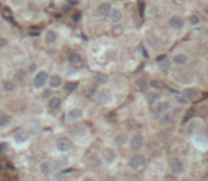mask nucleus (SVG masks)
I'll return each mask as SVG.
<instances>
[{"label":"nucleus","mask_w":208,"mask_h":181,"mask_svg":"<svg viewBox=\"0 0 208 181\" xmlns=\"http://www.w3.org/2000/svg\"><path fill=\"white\" fill-rule=\"evenodd\" d=\"M95 98H96L98 104L106 105V104H109V102H112L113 95H112V90L111 89H99L96 93H95Z\"/></svg>","instance_id":"1"},{"label":"nucleus","mask_w":208,"mask_h":181,"mask_svg":"<svg viewBox=\"0 0 208 181\" xmlns=\"http://www.w3.org/2000/svg\"><path fill=\"white\" fill-rule=\"evenodd\" d=\"M171 109V105H170L169 101H162V102H156L154 108H153V116L154 117H159L162 116L163 113H166L167 110Z\"/></svg>","instance_id":"2"},{"label":"nucleus","mask_w":208,"mask_h":181,"mask_svg":"<svg viewBox=\"0 0 208 181\" xmlns=\"http://www.w3.org/2000/svg\"><path fill=\"white\" fill-rule=\"evenodd\" d=\"M55 147L59 151H70L72 149V142L68 137H59L58 140L55 142Z\"/></svg>","instance_id":"3"},{"label":"nucleus","mask_w":208,"mask_h":181,"mask_svg":"<svg viewBox=\"0 0 208 181\" xmlns=\"http://www.w3.org/2000/svg\"><path fill=\"white\" fill-rule=\"evenodd\" d=\"M174 119H176L174 113L171 110H167L166 113H163L162 116L159 117V123H160V126H163V127L164 126H170V125H173Z\"/></svg>","instance_id":"4"},{"label":"nucleus","mask_w":208,"mask_h":181,"mask_svg":"<svg viewBox=\"0 0 208 181\" xmlns=\"http://www.w3.org/2000/svg\"><path fill=\"white\" fill-rule=\"evenodd\" d=\"M47 79H48V74L46 71H40L36 74V77L33 79V84L36 88H41V86H44L47 82Z\"/></svg>","instance_id":"5"},{"label":"nucleus","mask_w":208,"mask_h":181,"mask_svg":"<svg viewBox=\"0 0 208 181\" xmlns=\"http://www.w3.org/2000/svg\"><path fill=\"white\" fill-rule=\"evenodd\" d=\"M143 144H144L143 136L136 135L130 139V150H132V151H139V150L143 147Z\"/></svg>","instance_id":"6"},{"label":"nucleus","mask_w":208,"mask_h":181,"mask_svg":"<svg viewBox=\"0 0 208 181\" xmlns=\"http://www.w3.org/2000/svg\"><path fill=\"white\" fill-rule=\"evenodd\" d=\"M144 164H146V159H144V156H140V154L133 156L129 160V166L132 168H140L143 167Z\"/></svg>","instance_id":"7"},{"label":"nucleus","mask_w":208,"mask_h":181,"mask_svg":"<svg viewBox=\"0 0 208 181\" xmlns=\"http://www.w3.org/2000/svg\"><path fill=\"white\" fill-rule=\"evenodd\" d=\"M169 26H170V28H173V30H181L183 27H184V21H183V19L178 17V16H171L169 19Z\"/></svg>","instance_id":"8"},{"label":"nucleus","mask_w":208,"mask_h":181,"mask_svg":"<svg viewBox=\"0 0 208 181\" xmlns=\"http://www.w3.org/2000/svg\"><path fill=\"white\" fill-rule=\"evenodd\" d=\"M40 170H41V173L44 175H50L54 173V170H55V166H54V163L50 161V160H46V161H43L40 164Z\"/></svg>","instance_id":"9"},{"label":"nucleus","mask_w":208,"mask_h":181,"mask_svg":"<svg viewBox=\"0 0 208 181\" xmlns=\"http://www.w3.org/2000/svg\"><path fill=\"white\" fill-rule=\"evenodd\" d=\"M84 115V112L82 109H79V108H75V109H71L68 112V115H67V120L68 122H75V120H78L81 119Z\"/></svg>","instance_id":"10"},{"label":"nucleus","mask_w":208,"mask_h":181,"mask_svg":"<svg viewBox=\"0 0 208 181\" xmlns=\"http://www.w3.org/2000/svg\"><path fill=\"white\" fill-rule=\"evenodd\" d=\"M170 168H171L174 173H181L184 166H183V161L178 157H173V159L170 160Z\"/></svg>","instance_id":"11"},{"label":"nucleus","mask_w":208,"mask_h":181,"mask_svg":"<svg viewBox=\"0 0 208 181\" xmlns=\"http://www.w3.org/2000/svg\"><path fill=\"white\" fill-rule=\"evenodd\" d=\"M181 95L186 98L188 102H190V101H194V99H197V98L200 96L198 90H195V89H186V90H183Z\"/></svg>","instance_id":"12"},{"label":"nucleus","mask_w":208,"mask_h":181,"mask_svg":"<svg viewBox=\"0 0 208 181\" xmlns=\"http://www.w3.org/2000/svg\"><path fill=\"white\" fill-rule=\"evenodd\" d=\"M171 61H173V64H176V65H186L187 61H188V57L186 54H176L171 58Z\"/></svg>","instance_id":"13"},{"label":"nucleus","mask_w":208,"mask_h":181,"mask_svg":"<svg viewBox=\"0 0 208 181\" xmlns=\"http://www.w3.org/2000/svg\"><path fill=\"white\" fill-rule=\"evenodd\" d=\"M112 7L109 3H102V4H99V7H98V14L99 16H109V13H111Z\"/></svg>","instance_id":"14"},{"label":"nucleus","mask_w":208,"mask_h":181,"mask_svg":"<svg viewBox=\"0 0 208 181\" xmlns=\"http://www.w3.org/2000/svg\"><path fill=\"white\" fill-rule=\"evenodd\" d=\"M159 98H160V93L157 90H150L147 93V96H146V99H147V104L149 105H154L156 102H159Z\"/></svg>","instance_id":"15"},{"label":"nucleus","mask_w":208,"mask_h":181,"mask_svg":"<svg viewBox=\"0 0 208 181\" xmlns=\"http://www.w3.org/2000/svg\"><path fill=\"white\" fill-rule=\"evenodd\" d=\"M28 137H30V135H28L27 130H19V132L14 135V140L17 143H23V142H26Z\"/></svg>","instance_id":"16"},{"label":"nucleus","mask_w":208,"mask_h":181,"mask_svg":"<svg viewBox=\"0 0 208 181\" xmlns=\"http://www.w3.org/2000/svg\"><path fill=\"white\" fill-rule=\"evenodd\" d=\"M115 159H116V153H115L112 149H108V150H105L104 151V160L108 163V164L113 163L115 161Z\"/></svg>","instance_id":"17"},{"label":"nucleus","mask_w":208,"mask_h":181,"mask_svg":"<svg viewBox=\"0 0 208 181\" xmlns=\"http://www.w3.org/2000/svg\"><path fill=\"white\" fill-rule=\"evenodd\" d=\"M109 19L112 23H119L122 19V12L119 9H112L111 13H109Z\"/></svg>","instance_id":"18"},{"label":"nucleus","mask_w":208,"mask_h":181,"mask_svg":"<svg viewBox=\"0 0 208 181\" xmlns=\"http://www.w3.org/2000/svg\"><path fill=\"white\" fill-rule=\"evenodd\" d=\"M68 62L72 65H81L82 64V58H81V55L77 54V52H71L68 55Z\"/></svg>","instance_id":"19"},{"label":"nucleus","mask_w":208,"mask_h":181,"mask_svg":"<svg viewBox=\"0 0 208 181\" xmlns=\"http://www.w3.org/2000/svg\"><path fill=\"white\" fill-rule=\"evenodd\" d=\"M48 84L51 88H58L59 85L62 84V79L59 75H52V77H48Z\"/></svg>","instance_id":"20"},{"label":"nucleus","mask_w":208,"mask_h":181,"mask_svg":"<svg viewBox=\"0 0 208 181\" xmlns=\"http://www.w3.org/2000/svg\"><path fill=\"white\" fill-rule=\"evenodd\" d=\"M61 105H62V101L59 98H51L50 102H48V108L52 110H58L61 108Z\"/></svg>","instance_id":"21"},{"label":"nucleus","mask_w":208,"mask_h":181,"mask_svg":"<svg viewBox=\"0 0 208 181\" xmlns=\"http://www.w3.org/2000/svg\"><path fill=\"white\" fill-rule=\"evenodd\" d=\"M27 132H28V135H30V136H36V135H38L40 132H41V127H40L38 123L33 122V123H30V129L27 130Z\"/></svg>","instance_id":"22"},{"label":"nucleus","mask_w":208,"mask_h":181,"mask_svg":"<svg viewBox=\"0 0 208 181\" xmlns=\"http://www.w3.org/2000/svg\"><path fill=\"white\" fill-rule=\"evenodd\" d=\"M44 41H46V44H54V43L57 41V34L54 31H47Z\"/></svg>","instance_id":"23"},{"label":"nucleus","mask_w":208,"mask_h":181,"mask_svg":"<svg viewBox=\"0 0 208 181\" xmlns=\"http://www.w3.org/2000/svg\"><path fill=\"white\" fill-rule=\"evenodd\" d=\"M1 88L4 92H13L16 89V84H14L13 81H4L3 84H1Z\"/></svg>","instance_id":"24"},{"label":"nucleus","mask_w":208,"mask_h":181,"mask_svg":"<svg viewBox=\"0 0 208 181\" xmlns=\"http://www.w3.org/2000/svg\"><path fill=\"white\" fill-rule=\"evenodd\" d=\"M108 75H105V74H101V72H96L95 74V81H96L98 84H101V85H105L106 82H108Z\"/></svg>","instance_id":"25"},{"label":"nucleus","mask_w":208,"mask_h":181,"mask_svg":"<svg viewBox=\"0 0 208 181\" xmlns=\"http://www.w3.org/2000/svg\"><path fill=\"white\" fill-rule=\"evenodd\" d=\"M150 86H151L154 90H160V89H163V88H164V84H163V81L153 79V81H150Z\"/></svg>","instance_id":"26"},{"label":"nucleus","mask_w":208,"mask_h":181,"mask_svg":"<svg viewBox=\"0 0 208 181\" xmlns=\"http://www.w3.org/2000/svg\"><path fill=\"white\" fill-rule=\"evenodd\" d=\"M10 120H12V117L6 115V113H1V116H0V126H7V125H10Z\"/></svg>","instance_id":"27"},{"label":"nucleus","mask_w":208,"mask_h":181,"mask_svg":"<svg viewBox=\"0 0 208 181\" xmlns=\"http://www.w3.org/2000/svg\"><path fill=\"white\" fill-rule=\"evenodd\" d=\"M159 65H160V68L163 71H167L170 68V61L167 58H160L159 59Z\"/></svg>","instance_id":"28"},{"label":"nucleus","mask_w":208,"mask_h":181,"mask_svg":"<svg viewBox=\"0 0 208 181\" xmlns=\"http://www.w3.org/2000/svg\"><path fill=\"white\" fill-rule=\"evenodd\" d=\"M198 125H201V120H198V119L191 120V122L188 123V126H187V130H188V132H194V130L198 127Z\"/></svg>","instance_id":"29"},{"label":"nucleus","mask_w":208,"mask_h":181,"mask_svg":"<svg viewBox=\"0 0 208 181\" xmlns=\"http://www.w3.org/2000/svg\"><path fill=\"white\" fill-rule=\"evenodd\" d=\"M24 77H26L24 70H17V71L14 72V79H16L17 82H21V81L24 79Z\"/></svg>","instance_id":"30"},{"label":"nucleus","mask_w":208,"mask_h":181,"mask_svg":"<svg viewBox=\"0 0 208 181\" xmlns=\"http://www.w3.org/2000/svg\"><path fill=\"white\" fill-rule=\"evenodd\" d=\"M78 88V82H68L65 84V90L70 93V92H74V90Z\"/></svg>","instance_id":"31"},{"label":"nucleus","mask_w":208,"mask_h":181,"mask_svg":"<svg viewBox=\"0 0 208 181\" xmlns=\"http://www.w3.org/2000/svg\"><path fill=\"white\" fill-rule=\"evenodd\" d=\"M146 43H147L150 47H154V48L157 47V38L153 37V35H147V37H146Z\"/></svg>","instance_id":"32"},{"label":"nucleus","mask_w":208,"mask_h":181,"mask_svg":"<svg viewBox=\"0 0 208 181\" xmlns=\"http://www.w3.org/2000/svg\"><path fill=\"white\" fill-rule=\"evenodd\" d=\"M174 99H176V102L178 105H187V104H188V101L183 96L181 93H180V95H176V96H174Z\"/></svg>","instance_id":"33"},{"label":"nucleus","mask_w":208,"mask_h":181,"mask_svg":"<svg viewBox=\"0 0 208 181\" xmlns=\"http://www.w3.org/2000/svg\"><path fill=\"white\" fill-rule=\"evenodd\" d=\"M188 23L191 24V26H197V24L200 23V17L193 14V16H190V17H188Z\"/></svg>","instance_id":"34"},{"label":"nucleus","mask_w":208,"mask_h":181,"mask_svg":"<svg viewBox=\"0 0 208 181\" xmlns=\"http://www.w3.org/2000/svg\"><path fill=\"white\" fill-rule=\"evenodd\" d=\"M123 180L125 181H137V180H139V177L135 175V174H125Z\"/></svg>","instance_id":"35"},{"label":"nucleus","mask_w":208,"mask_h":181,"mask_svg":"<svg viewBox=\"0 0 208 181\" xmlns=\"http://www.w3.org/2000/svg\"><path fill=\"white\" fill-rule=\"evenodd\" d=\"M125 139H126V137H125L123 135H120V136H119V137L116 139V143H117V144H123V143H125Z\"/></svg>","instance_id":"36"},{"label":"nucleus","mask_w":208,"mask_h":181,"mask_svg":"<svg viewBox=\"0 0 208 181\" xmlns=\"http://www.w3.org/2000/svg\"><path fill=\"white\" fill-rule=\"evenodd\" d=\"M6 45H7V40L6 38H1V37H0V50H1V48H4Z\"/></svg>","instance_id":"37"},{"label":"nucleus","mask_w":208,"mask_h":181,"mask_svg":"<svg viewBox=\"0 0 208 181\" xmlns=\"http://www.w3.org/2000/svg\"><path fill=\"white\" fill-rule=\"evenodd\" d=\"M115 55H116V52H115V51H108V52H106V57H108L109 59L115 58Z\"/></svg>","instance_id":"38"},{"label":"nucleus","mask_w":208,"mask_h":181,"mask_svg":"<svg viewBox=\"0 0 208 181\" xmlns=\"http://www.w3.org/2000/svg\"><path fill=\"white\" fill-rule=\"evenodd\" d=\"M7 147H9L7 143H1L0 144V151H7Z\"/></svg>","instance_id":"39"},{"label":"nucleus","mask_w":208,"mask_h":181,"mask_svg":"<svg viewBox=\"0 0 208 181\" xmlns=\"http://www.w3.org/2000/svg\"><path fill=\"white\" fill-rule=\"evenodd\" d=\"M93 93H95V89H93V88H89L88 92H86V95H88V96H91V95H93Z\"/></svg>","instance_id":"40"},{"label":"nucleus","mask_w":208,"mask_h":181,"mask_svg":"<svg viewBox=\"0 0 208 181\" xmlns=\"http://www.w3.org/2000/svg\"><path fill=\"white\" fill-rule=\"evenodd\" d=\"M43 96L44 98H48V96H51V90H46L44 93H43Z\"/></svg>","instance_id":"41"},{"label":"nucleus","mask_w":208,"mask_h":181,"mask_svg":"<svg viewBox=\"0 0 208 181\" xmlns=\"http://www.w3.org/2000/svg\"><path fill=\"white\" fill-rule=\"evenodd\" d=\"M202 12H204V14H205V16L208 17V4H207L205 7H204V9H202Z\"/></svg>","instance_id":"42"},{"label":"nucleus","mask_w":208,"mask_h":181,"mask_svg":"<svg viewBox=\"0 0 208 181\" xmlns=\"http://www.w3.org/2000/svg\"><path fill=\"white\" fill-rule=\"evenodd\" d=\"M84 181H96V178H93V177H86V178H84Z\"/></svg>","instance_id":"43"},{"label":"nucleus","mask_w":208,"mask_h":181,"mask_svg":"<svg viewBox=\"0 0 208 181\" xmlns=\"http://www.w3.org/2000/svg\"><path fill=\"white\" fill-rule=\"evenodd\" d=\"M30 35H31V37H38L40 34H38V33H37V31H36V33H34V31H31V33H30Z\"/></svg>","instance_id":"44"},{"label":"nucleus","mask_w":208,"mask_h":181,"mask_svg":"<svg viewBox=\"0 0 208 181\" xmlns=\"http://www.w3.org/2000/svg\"><path fill=\"white\" fill-rule=\"evenodd\" d=\"M36 68H37V67H36V65H31V67H30V71H34V70H36Z\"/></svg>","instance_id":"45"},{"label":"nucleus","mask_w":208,"mask_h":181,"mask_svg":"<svg viewBox=\"0 0 208 181\" xmlns=\"http://www.w3.org/2000/svg\"><path fill=\"white\" fill-rule=\"evenodd\" d=\"M1 170H3V166H1V164H0V171H1Z\"/></svg>","instance_id":"46"},{"label":"nucleus","mask_w":208,"mask_h":181,"mask_svg":"<svg viewBox=\"0 0 208 181\" xmlns=\"http://www.w3.org/2000/svg\"><path fill=\"white\" fill-rule=\"evenodd\" d=\"M4 181H10V180H4Z\"/></svg>","instance_id":"47"}]
</instances>
